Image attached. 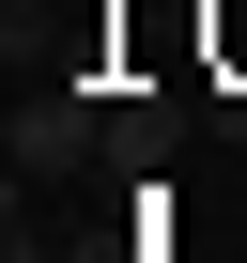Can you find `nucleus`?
<instances>
[{"mask_svg":"<svg viewBox=\"0 0 247 263\" xmlns=\"http://www.w3.org/2000/svg\"><path fill=\"white\" fill-rule=\"evenodd\" d=\"M62 155H77V108H62V93L16 108V171H62Z\"/></svg>","mask_w":247,"mask_h":263,"instance_id":"obj_1","label":"nucleus"}]
</instances>
